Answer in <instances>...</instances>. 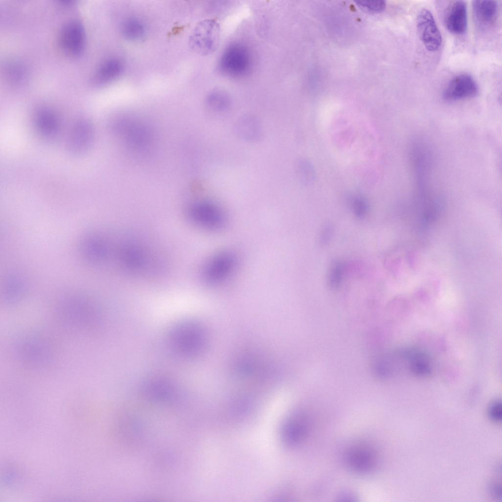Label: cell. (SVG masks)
Listing matches in <instances>:
<instances>
[{
    "label": "cell",
    "mask_w": 502,
    "mask_h": 502,
    "mask_svg": "<svg viewBox=\"0 0 502 502\" xmlns=\"http://www.w3.org/2000/svg\"><path fill=\"white\" fill-rule=\"evenodd\" d=\"M124 37L130 41H137L142 39L145 35V27L138 19L130 18L124 22L121 27Z\"/></svg>",
    "instance_id": "44dd1931"
},
{
    "label": "cell",
    "mask_w": 502,
    "mask_h": 502,
    "mask_svg": "<svg viewBox=\"0 0 502 502\" xmlns=\"http://www.w3.org/2000/svg\"><path fill=\"white\" fill-rule=\"evenodd\" d=\"M472 7L475 21L480 27L488 28L494 24L498 13L496 1L474 0Z\"/></svg>",
    "instance_id": "e0dca14e"
},
{
    "label": "cell",
    "mask_w": 502,
    "mask_h": 502,
    "mask_svg": "<svg viewBox=\"0 0 502 502\" xmlns=\"http://www.w3.org/2000/svg\"><path fill=\"white\" fill-rule=\"evenodd\" d=\"M220 38V27L215 20L201 21L196 26L190 39L191 47L198 53L206 55L217 48Z\"/></svg>",
    "instance_id": "3957f363"
},
{
    "label": "cell",
    "mask_w": 502,
    "mask_h": 502,
    "mask_svg": "<svg viewBox=\"0 0 502 502\" xmlns=\"http://www.w3.org/2000/svg\"><path fill=\"white\" fill-rule=\"evenodd\" d=\"M347 466L353 471L364 474L372 471L377 463L375 450L365 443H358L351 446L345 454Z\"/></svg>",
    "instance_id": "ba28073f"
},
{
    "label": "cell",
    "mask_w": 502,
    "mask_h": 502,
    "mask_svg": "<svg viewBox=\"0 0 502 502\" xmlns=\"http://www.w3.org/2000/svg\"><path fill=\"white\" fill-rule=\"evenodd\" d=\"M494 494L498 498H501V487L498 485H494L492 489Z\"/></svg>",
    "instance_id": "f1b7e54d"
},
{
    "label": "cell",
    "mask_w": 502,
    "mask_h": 502,
    "mask_svg": "<svg viewBox=\"0 0 502 502\" xmlns=\"http://www.w3.org/2000/svg\"><path fill=\"white\" fill-rule=\"evenodd\" d=\"M34 124L39 134L44 139H55L60 129V123L56 113L50 108L41 107L34 115Z\"/></svg>",
    "instance_id": "4fadbf2b"
},
{
    "label": "cell",
    "mask_w": 502,
    "mask_h": 502,
    "mask_svg": "<svg viewBox=\"0 0 502 502\" xmlns=\"http://www.w3.org/2000/svg\"><path fill=\"white\" fill-rule=\"evenodd\" d=\"M206 102L211 109L217 111H224L229 106L228 99L223 95L218 94L210 95L207 99Z\"/></svg>",
    "instance_id": "d4e9b609"
},
{
    "label": "cell",
    "mask_w": 502,
    "mask_h": 502,
    "mask_svg": "<svg viewBox=\"0 0 502 502\" xmlns=\"http://www.w3.org/2000/svg\"><path fill=\"white\" fill-rule=\"evenodd\" d=\"M251 64V56L244 46L233 44L224 51L220 60L222 71L230 76H238L246 74Z\"/></svg>",
    "instance_id": "8992f818"
},
{
    "label": "cell",
    "mask_w": 502,
    "mask_h": 502,
    "mask_svg": "<svg viewBox=\"0 0 502 502\" xmlns=\"http://www.w3.org/2000/svg\"><path fill=\"white\" fill-rule=\"evenodd\" d=\"M416 26L420 39L429 51L437 50L441 46L442 38L432 13L422 9L416 19Z\"/></svg>",
    "instance_id": "9c48e42d"
},
{
    "label": "cell",
    "mask_w": 502,
    "mask_h": 502,
    "mask_svg": "<svg viewBox=\"0 0 502 502\" xmlns=\"http://www.w3.org/2000/svg\"><path fill=\"white\" fill-rule=\"evenodd\" d=\"M405 355L408 360L409 368L414 374L422 376L430 374V362L426 355L418 351H412L406 352Z\"/></svg>",
    "instance_id": "ffe728a7"
},
{
    "label": "cell",
    "mask_w": 502,
    "mask_h": 502,
    "mask_svg": "<svg viewBox=\"0 0 502 502\" xmlns=\"http://www.w3.org/2000/svg\"><path fill=\"white\" fill-rule=\"evenodd\" d=\"M93 133L92 125L88 120L80 119L75 122L68 139L69 151L75 155L85 152L92 143Z\"/></svg>",
    "instance_id": "8fae6325"
},
{
    "label": "cell",
    "mask_w": 502,
    "mask_h": 502,
    "mask_svg": "<svg viewBox=\"0 0 502 502\" xmlns=\"http://www.w3.org/2000/svg\"><path fill=\"white\" fill-rule=\"evenodd\" d=\"M119 259L128 270L139 272L145 270L149 264L148 253L141 247L133 244H127L122 247L119 254Z\"/></svg>",
    "instance_id": "5bb4252c"
},
{
    "label": "cell",
    "mask_w": 502,
    "mask_h": 502,
    "mask_svg": "<svg viewBox=\"0 0 502 502\" xmlns=\"http://www.w3.org/2000/svg\"><path fill=\"white\" fill-rule=\"evenodd\" d=\"M123 62L119 59L111 58L102 62L95 72L92 82L94 85L101 86L118 78L124 70Z\"/></svg>",
    "instance_id": "ac0fdd59"
},
{
    "label": "cell",
    "mask_w": 502,
    "mask_h": 502,
    "mask_svg": "<svg viewBox=\"0 0 502 502\" xmlns=\"http://www.w3.org/2000/svg\"><path fill=\"white\" fill-rule=\"evenodd\" d=\"M355 2L359 6L374 12L381 11L385 7V2L383 0H358Z\"/></svg>",
    "instance_id": "484cf974"
},
{
    "label": "cell",
    "mask_w": 502,
    "mask_h": 502,
    "mask_svg": "<svg viewBox=\"0 0 502 502\" xmlns=\"http://www.w3.org/2000/svg\"><path fill=\"white\" fill-rule=\"evenodd\" d=\"M234 131L240 139L248 142H255L262 136L261 122L256 117L250 115L243 116L238 120L234 126Z\"/></svg>",
    "instance_id": "2e32d148"
},
{
    "label": "cell",
    "mask_w": 502,
    "mask_h": 502,
    "mask_svg": "<svg viewBox=\"0 0 502 502\" xmlns=\"http://www.w3.org/2000/svg\"><path fill=\"white\" fill-rule=\"evenodd\" d=\"M502 415L501 402L497 401L492 403L489 409V415L490 418L495 422H500L502 420Z\"/></svg>",
    "instance_id": "4316f807"
},
{
    "label": "cell",
    "mask_w": 502,
    "mask_h": 502,
    "mask_svg": "<svg viewBox=\"0 0 502 502\" xmlns=\"http://www.w3.org/2000/svg\"><path fill=\"white\" fill-rule=\"evenodd\" d=\"M24 284L22 280L19 277L12 276L6 281L4 294L8 301L12 302L16 300L23 292Z\"/></svg>",
    "instance_id": "603a6c76"
},
{
    "label": "cell",
    "mask_w": 502,
    "mask_h": 502,
    "mask_svg": "<svg viewBox=\"0 0 502 502\" xmlns=\"http://www.w3.org/2000/svg\"><path fill=\"white\" fill-rule=\"evenodd\" d=\"M478 88L473 77L467 74L454 76L445 88L442 97L448 101H455L475 97Z\"/></svg>",
    "instance_id": "30bf717a"
},
{
    "label": "cell",
    "mask_w": 502,
    "mask_h": 502,
    "mask_svg": "<svg viewBox=\"0 0 502 502\" xmlns=\"http://www.w3.org/2000/svg\"><path fill=\"white\" fill-rule=\"evenodd\" d=\"M352 207L354 214L358 217H362L366 213L367 204L361 198H357L353 200Z\"/></svg>",
    "instance_id": "83f0119b"
},
{
    "label": "cell",
    "mask_w": 502,
    "mask_h": 502,
    "mask_svg": "<svg viewBox=\"0 0 502 502\" xmlns=\"http://www.w3.org/2000/svg\"><path fill=\"white\" fill-rule=\"evenodd\" d=\"M343 267L342 263L340 261H335L331 265L328 277V281L331 287L336 288L340 285L343 273Z\"/></svg>",
    "instance_id": "cb8c5ba5"
},
{
    "label": "cell",
    "mask_w": 502,
    "mask_h": 502,
    "mask_svg": "<svg viewBox=\"0 0 502 502\" xmlns=\"http://www.w3.org/2000/svg\"><path fill=\"white\" fill-rule=\"evenodd\" d=\"M444 24L448 31L454 34L462 35L466 32L467 11L465 1L455 0L449 4L445 14Z\"/></svg>",
    "instance_id": "7c38bea8"
},
{
    "label": "cell",
    "mask_w": 502,
    "mask_h": 502,
    "mask_svg": "<svg viewBox=\"0 0 502 502\" xmlns=\"http://www.w3.org/2000/svg\"><path fill=\"white\" fill-rule=\"evenodd\" d=\"M171 343L179 354L191 356L201 349L203 334L200 327L191 321H184L176 325L170 335Z\"/></svg>",
    "instance_id": "6da1fadb"
},
{
    "label": "cell",
    "mask_w": 502,
    "mask_h": 502,
    "mask_svg": "<svg viewBox=\"0 0 502 502\" xmlns=\"http://www.w3.org/2000/svg\"><path fill=\"white\" fill-rule=\"evenodd\" d=\"M80 247L83 256L92 263H100L108 257L109 249L107 243L98 235L92 234L84 237Z\"/></svg>",
    "instance_id": "9a60e30c"
},
{
    "label": "cell",
    "mask_w": 502,
    "mask_h": 502,
    "mask_svg": "<svg viewBox=\"0 0 502 502\" xmlns=\"http://www.w3.org/2000/svg\"><path fill=\"white\" fill-rule=\"evenodd\" d=\"M145 390L150 396L164 398L170 395L172 387L166 379L154 378L150 380L146 384Z\"/></svg>",
    "instance_id": "7402d4cb"
},
{
    "label": "cell",
    "mask_w": 502,
    "mask_h": 502,
    "mask_svg": "<svg viewBox=\"0 0 502 502\" xmlns=\"http://www.w3.org/2000/svg\"><path fill=\"white\" fill-rule=\"evenodd\" d=\"M59 44L67 54L77 56L81 54L85 45V31L82 23L77 20L67 22L59 34Z\"/></svg>",
    "instance_id": "52a82bcc"
},
{
    "label": "cell",
    "mask_w": 502,
    "mask_h": 502,
    "mask_svg": "<svg viewBox=\"0 0 502 502\" xmlns=\"http://www.w3.org/2000/svg\"><path fill=\"white\" fill-rule=\"evenodd\" d=\"M113 128L127 144L136 150H144L152 141V134L144 123L132 119H123L114 122Z\"/></svg>",
    "instance_id": "277c9868"
},
{
    "label": "cell",
    "mask_w": 502,
    "mask_h": 502,
    "mask_svg": "<svg viewBox=\"0 0 502 502\" xmlns=\"http://www.w3.org/2000/svg\"><path fill=\"white\" fill-rule=\"evenodd\" d=\"M188 215L195 225L210 230L222 228L226 222L222 209L209 201H200L193 204L188 209Z\"/></svg>",
    "instance_id": "7a4b0ae2"
},
{
    "label": "cell",
    "mask_w": 502,
    "mask_h": 502,
    "mask_svg": "<svg viewBox=\"0 0 502 502\" xmlns=\"http://www.w3.org/2000/svg\"><path fill=\"white\" fill-rule=\"evenodd\" d=\"M237 260L229 251L220 252L206 263L202 272L204 281L209 285H217L225 281L234 271Z\"/></svg>",
    "instance_id": "5b68a950"
},
{
    "label": "cell",
    "mask_w": 502,
    "mask_h": 502,
    "mask_svg": "<svg viewBox=\"0 0 502 502\" xmlns=\"http://www.w3.org/2000/svg\"><path fill=\"white\" fill-rule=\"evenodd\" d=\"M306 419L298 414L290 418L285 423L282 430L283 438L286 443L294 445L299 443L305 434L307 428Z\"/></svg>",
    "instance_id": "d6986e66"
}]
</instances>
